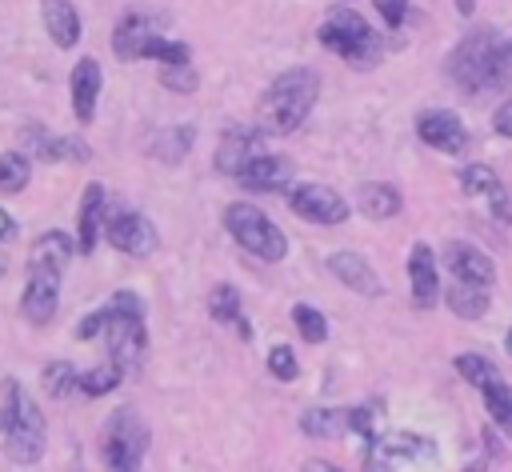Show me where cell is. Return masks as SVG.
Segmentation results:
<instances>
[{
    "mask_svg": "<svg viewBox=\"0 0 512 472\" xmlns=\"http://www.w3.org/2000/svg\"><path fill=\"white\" fill-rule=\"evenodd\" d=\"M320 100V72L316 68H284L280 76H272V84L264 88L260 104H256V120H260V132H272V136H288L296 132L308 112L316 108Z\"/></svg>",
    "mask_w": 512,
    "mask_h": 472,
    "instance_id": "6da1fadb",
    "label": "cell"
},
{
    "mask_svg": "<svg viewBox=\"0 0 512 472\" xmlns=\"http://www.w3.org/2000/svg\"><path fill=\"white\" fill-rule=\"evenodd\" d=\"M0 432H4V452L12 464L28 468L44 456V444H48L44 416L16 376L0 380Z\"/></svg>",
    "mask_w": 512,
    "mask_h": 472,
    "instance_id": "7a4b0ae2",
    "label": "cell"
},
{
    "mask_svg": "<svg viewBox=\"0 0 512 472\" xmlns=\"http://www.w3.org/2000/svg\"><path fill=\"white\" fill-rule=\"evenodd\" d=\"M108 308V320H104V344H108V360L120 368V372H136V364L144 360V348H148V332H144V300L136 292H116Z\"/></svg>",
    "mask_w": 512,
    "mask_h": 472,
    "instance_id": "3957f363",
    "label": "cell"
},
{
    "mask_svg": "<svg viewBox=\"0 0 512 472\" xmlns=\"http://www.w3.org/2000/svg\"><path fill=\"white\" fill-rule=\"evenodd\" d=\"M224 228H228V236L244 252H252L264 264H280L288 256V236L256 204H248V200H236V204L224 208Z\"/></svg>",
    "mask_w": 512,
    "mask_h": 472,
    "instance_id": "277c9868",
    "label": "cell"
},
{
    "mask_svg": "<svg viewBox=\"0 0 512 472\" xmlns=\"http://www.w3.org/2000/svg\"><path fill=\"white\" fill-rule=\"evenodd\" d=\"M148 424L136 416V408H116L104 420L100 432V456L108 472H140L144 452H148Z\"/></svg>",
    "mask_w": 512,
    "mask_h": 472,
    "instance_id": "5b68a950",
    "label": "cell"
},
{
    "mask_svg": "<svg viewBox=\"0 0 512 472\" xmlns=\"http://www.w3.org/2000/svg\"><path fill=\"white\" fill-rule=\"evenodd\" d=\"M496 28H488V24H480V28H472L452 52H448V60H444V72H448V80L460 88V92H484V72H488V60H492V52H496Z\"/></svg>",
    "mask_w": 512,
    "mask_h": 472,
    "instance_id": "8992f818",
    "label": "cell"
},
{
    "mask_svg": "<svg viewBox=\"0 0 512 472\" xmlns=\"http://www.w3.org/2000/svg\"><path fill=\"white\" fill-rule=\"evenodd\" d=\"M104 240H108L116 252L136 256V260L152 256L156 244H160L156 224H152L144 212L124 208V204H108V208H104Z\"/></svg>",
    "mask_w": 512,
    "mask_h": 472,
    "instance_id": "52a82bcc",
    "label": "cell"
},
{
    "mask_svg": "<svg viewBox=\"0 0 512 472\" xmlns=\"http://www.w3.org/2000/svg\"><path fill=\"white\" fill-rule=\"evenodd\" d=\"M288 208H292V216H300V220H308V224H320V228L344 224L348 212H352V204H348L336 188L312 184V180L288 188Z\"/></svg>",
    "mask_w": 512,
    "mask_h": 472,
    "instance_id": "ba28073f",
    "label": "cell"
},
{
    "mask_svg": "<svg viewBox=\"0 0 512 472\" xmlns=\"http://www.w3.org/2000/svg\"><path fill=\"white\" fill-rule=\"evenodd\" d=\"M368 36H376V28L360 16V12H352V8H332L328 16H324V24L316 28V40L328 48V52H336V56H352Z\"/></svg>",
    "mask_w": 512,
    "mask_h": 472,
    "instance_id": "9c48e42d",
    "label": "cell"
},
{
    "mask_svg": "<svg viewBox=\"0 0 512 472\" xmlns=\"http://www.w3.org/2000/svg\"><path fill=\"white\" fill-rule=\"evenodd\" d=\"M416 136L444 156H460L468 148V128L452 108H424L416 116Z\"/></svg>",
    "mask_w": 512,
    "mask_h": 472,
    "instance_id": "30bf717a",
    "label": "cell"
},
{
    "mask_svg": "<svg viewBox=\"0 0 512 472\" xmlns=\"http://www.w3.org/2000/svg\"><path fill=\"white\" fill-rule=\"evenodd\" d=\"M160 28H164V16L144 12V8H128V12H120V20L112 28V52L120 60H140L144 40L160 36Z\"/></svg>",
    "mask_w": 512,
    "mask_h": 472,
    "instance_id": "8fae6325",
    "label": "cell"
},
{
    "mask_svg": "<svg viewBox=\"0 0 512 472\" xmlns=\"http://www.w3.org/2000/svg\"><path fill=\"white\" fill-rule=\"evenodd\" d=\"M444 268L452 272V280L460 284H476V288H492L496 284V264L492 256H484L476 244L468 240H452L444 244Z\"/></svg>",
    "mask_w": 512,
    "mask_h": 472,
    "instance_id": "7c38bea8",
    "label": "cell"
},
{
    "mask_svg": "<svg viewBox=\"0 0 512 472\" xmlns=\"http://www.w3.org/2000/svg\"><path fill=\"white\" fill-rule=\"evenodd\" d=\"M24 144H28V156H36L44 164H84V160H92V148L84 140H76V136H52V132L36 128V124L24 128Z\"/></svg>",
    "mask_w": 512,
    "mask_h": 472,
    "instance_id": "4fadbf2b",
    "label": "cell"
},
{
    "mask_svg": "<svg viewBox=\"0 0 512 472\" xmlns=\"http://www.w3.org/2000/svg\"><path fill=\"white\" fill-rule=\"evenodd\" d=\"M236 180L248 188V192H284L292 184V160L280 156V152H256L240 172Z\"/></svg>",
    "mask_w": 512,
    "mask_h": 472,
    "instance_id": "5bb4252c",
    "label": "cell"
},
{
    "mask_svg": "<svg viewBox=\"0 0 512 472\" xmlns=\"http://www.w3.org/2000/svg\"><path fill=\"white\" fill-rule=\"evenodd\" d=\"M72 256H76V240H72L68 232H60V228H48V232L36 236L32 248H28V272H36V276H56V280H60Z\"/></svg>",
    "mask_w": 512,
    "mask_h": 472,
    "instance_id": "9a60e30c",
    "label": "cell"
},
{
    "mask_svg": "<svg viewBox=\"0 0 512 472\" xmlns=\"http://www.w3.org/2000/svg\"><path fill=\"white\" fill-rule=\"evenodd\" d=\"M328 268L356 296H364V300H380L384 296V280L376 276V268L368 264V256H360V252H332L328 256Z\"/></svg>",
    "mask_w": 512,
    "mask_h": 472,
    "instance_id": "2e32d148",
    "label": "cell"
},
{
    "mask_svg": "<svg viewBox=\"0 0 512 472\" xmlns=\"http://www.w3.org/2000/svg\"><path fill=\"white\" fill-rule=\"evenodd\" d=\"M100 84H104V76H100V60H96V56H80V60L72 64V76H68L72 116H76L80 124H92V116H96V100H100Z\"/></svg>",
    "mask_w": 512,
    "mask_h": 472,
    "instance_id": "e0dca14e",
    "label": "cell"
},
{
    "mask_svg": "<svg viewBox=\"0 0 512 472\" xmlns=\"http://www.w3.org/2000/svg\"><path fill=\"white\" fill-rule=\"evenodd\" d=\"M56 308H60V280H56V276H36V272H28L24 292H20V312H24V320H28L32 328H48L52 316H56Z\"/></svg>",
    "mask_w": 512,
    "mask_h": 472,
    "instance_id": "ac0fdd59",
    "label": "cell"
},
{
    "mask_svg": "<svg viewBox=\"0 0 512 472\" xmlns=\"http://www.w3.org/2000/svg\"><path fill=\"white\" fill-rule=\"evenodd\" d=\"M104 208H108V196H104V184H88L84 192H80V208H76V252L80 256H88L92 248H96V240H100V232H104Z\"/></svg>",
    "mask_w": 512,
    "mask_h": 472,
    "instance_id": "d6986e66",
    "label": "cell"
},
{
    "mask_svg": "<svg viewBox=\"0 0 512 472\" xmlns=\"http://www.w3.org/2000/svg\"><path fill=\"white\" fill-rule=\"evenodd\" d=\"M408 284H412V304L416 308H432L440 296V268L432 256V244H412L408 252Z\"/></svg>",
    "mask_w": 512,
    "mask_h": 472,
    "instance_id": "ffe728a7",
    "label": "cell"
},
{
    "mask_svg": "<svg viewBox=\"0 0 512 472\" xmlns=\"http://www.w3.org/2000/svg\"><path fill=\"white\" fill-rule=\"evenodd\" d=\"M40 16H44V28L52 36L56 48H76L80 44V12L72 0H40Z\"/></svg>",
    "mask_w": 512,
    "mask_h": 472,
    "instance_id": "44dd1931",
    "label": "cell"
},
{
    "mask_svg": "<svg viewBox=\"0 0 512 472\" xmlns=\"http://www.w3.org/2000/svg\"><path fill=\"white\" fill-rule=\"evenodd\" d=\"M256 132H248V128H224V136H220V144H216V172H224V176H236L252 156H256Z\"/></svg>",
    "mask_w": 512,
    "mask_h": 472,
    "instance_id": "7402d4cb",
    "label": "cell"
},
{
    "mask_svg": "<svg viewBox=\"0 0 512 472\" xmlns=\"http://www.w3.org/2000/svg\"><path fill=\"white\" fill-rule=\"evenodd\" d=\"M356 208H360L368 220H392V216L404 208V196H400L396 184L372 180V184H360V188H356Z\"/></svg>",
    "mask_w": 512,
    "mask_h": 472,
    "instance_id": "603a6c76",
    "label": "cell"
},
{
    "mask_svg": "<svg viewBox=\"0 0 512 472\" xmlns=\"http://www.w3.org/2000/svg\"><path fill=\"white\" fill-rule=\"evenodd\" d=\"M376 452L384 460H436V444L420 432H388V436H376Z\"/></svg>",
    "mask_w": 512,
    "mask_h": 472,
    "instance_id": "cb8c5ba5",
    "label": "cell"
},
{
    "mask_svg": "<svg viewBox=\"0 0 512 472\" xmlns=\"http://www.w3.org/2000/svg\"><path fill=\"white\" fill-rule=\"evenodd\" d=\"M444 304H448V312H452V316H460V320H480V316L488 312V288H476V284H460V280H452V284H448V292H444Z\"/></svg>",
    "mask_w": 512,
    "mask_h": 472,
    "instance_id": "d4e9b609",
    "label": "cell"
},
{
    "mask_svg": "<svg viewBox=\"0 0 512 472\" xmlns=\"http://www.w3.org/2000/svg\"><path fill=\"white\" fill-rule=\"evenodd\" d=\"M32 180V156L24 148H8L0 152V196H16L24 192Z\"/></svg>",
    "mask_w": 512,
    "mask_h": 472,
    "instance_id": "484cf974",
    "label": "cell"
},
{
    "mask_svg": "<svg viewBox=\"0 0 512 472\" xmlns=\"http://www.w3.org/2000/svg\"><path fill=\"white\" fill-rule=\"evenodd\" d=\"M456 372L476 388V392H484V388H492V384H500L504 376H500V368L488 360V356H480V352H460L456 360Z\"/></svg>",
    "mask_w": 512,
    "mask_h": 472,
    "instance_id": "4316f807",
    "label": "cell"
},
{
    "mask_svg": "<svg viewBox=\"0 0 512 472\" xmlns=\"http://www.w3.org/2000/svg\"><path fill=\"white\" fill-rule=\"evenodd\" d=\"M192 140H196V128H192V124L168 128V132H160V140L152 144V156L164 160V164H176V160H184V156L192 152Z\"/></svg>",
    "mask_w": 512,
    "mask_h": 472,
    "instance_id": "83f0119b",
    "label": "cell"
},
{
    "mask_svg": "<svg viewBox=\"0 0 512 472\" xmlns=\"http://www.w3.org/2000/svg\"><path fill=\"white\" fill-rule=\"evenodd\" d=\"M120 380H124V372L108 360V364H96V368H88V372H76V388L88 396V400H96V396H108L112 388H120Z\"/></svg>",
    "mask_w": 512,
    "mask_h": 472,
    "instance_id": "f1b7e54d",
    "label": "cell"
},
{
    "mask_svg": "<svg viewBox=\"0 0 512 472\" xmlns=\"http://www.w3.org/2000/svg\"><path fill=\"white\" fill-rule=\"evenodd\" d=\"M208 316H212L216 324H236V320L244 316L240 292H236L232 284H216V288L208 292Z\"/></svg>",
    "mask_w": 512,
    "mask_h": 472,
    "instance_id": "f546056e",
    "label": "cell"
},
{
    "mask_svg": "<svg viewBox=\"0 0 512 472\" xmlns=\"http://www.w3.org/2000/svg\"><path fill=\"white\" fill-rule=\"evenodd\" d=\"M480 396H484V408H488V416L496 420V428H500V432L512 440V388L500 380V384L484 388Z\"/></svg>",
    "mask_w": 512,
    "mask_h": 472,
    "instance_id": "4dcf8cb0",
    "label": "cell"
},
{
    "mask_svg": "<svg viewBox=\"0 0 512 472\" xmlns=\"http://www.w3.org/2000/svg\"><path fill=\"white\" fill-rule=\"evenodd\" d=\"M140 60H160V64H188L192 60V48L184 40H164V36H152L144 40L140 48Z\"/></svg>",
    "mask_w": 512,
    "mask_h": 472,
    "instance_id": "1f68e13d",
    "label": "cell"
},
{
    "mask_svg": "<svg viewBox=\"0 0 512 472\" xmlns=\"http://www.w3.org/2000/svg\"><path fill=\"white\" fill-rule=\"evenodd\" d=\"M40 388H44V396L64 400V396L76 388V368H72L68 360H52V364L40 372Z\"/></svg>",
    "mask_w": 512,
    "mask_h": 472,
    "instance_id": "d6a6232c",
    "label": "cell"
},
{
    "mask_svg": "<svg viewBox=\"0 0 512 472\" xmlns=\"http://www.w3.org/2000/svg\"><path fill=\"white\" fill-rule=\"evenodd\" d=\"M292 324L308 344H324L328 340V320L312 308V304H292Z\"/></svg>",
    "mask_w": 512,
    "mask_h": 472,
    "instance_id": "836d02e7",
    "label": "cell"
},
{
    "mask_svg": "<svg viewBox=\"0 0 512 472\" xmlns=\"http://www.w3.org/2000/svg\"><path fill=\"white\" fill-rule=\"evenodd\" d=\"M300 428L308 436H336L344 428V412H336V408H308L300 416Z\"/></svg>",
    "mask_w": 512,
    "mask_h": 472,
    "instance_id": "e575fe53",
    "label": "cell"
},
{
    "mask_svg": "<svg viewBox=\"0 0 512 472\" xmlns=\"http://www.w3.org/2000/svg\"><path fill=\"white\" fill-rule=\"evenodd\" d=\"M512 84V40L496 44L492 60H488V72H484V92L488 88H508Z\"/></svg>",
    "mask_w": 512,
    "mask_h": 472,
    "instance_id": "d590c367",
    "label": "cell"
},
{
    "mask_svg": "<svg viewBox=\"0 0 512 472\" xmlns=\"http://www.w3.org/2000/svg\"><path fill=\"white\" fill-rule=\"evenodd\" d=\"M160 84H164L168 92L188 96V92H196V88H200V76H196L192 60H188V64H160Z\"/></svg>",
    "mask_w": 512,
    "mask_h": 472,
    "instance_id": "8d00e7d4",
    "label": "cell"
},
{
    "mask_svg": "<svg viewBox=\"0 0 512 472\" xmlns=\"http://www.w3.org/2000/svg\"><path fill=\"white\" fill-rule=\"evenodd\" d=\"M496 184H500V176H496L488 164H468V168H460V188H464V196H488Z\"/></svg>",
    "mask_w": 512,
    "mask_h": 472,
    "instance_id": "74e56055",
    "label": "cell"
},
{
    "mask_svg": "<svg viewBox=\"0 0 512 472\" xmlns=\"http://www.w3.org/2000/svg\"><path fill=\"white\" fill-rule=\"evenodd\" d=\"M268 372H272L276 380H284V384H292V380L300 376V364H296V352H292L288 344H276V348H268Z\"/></svg>",
    "mask_w": 512,
    "mask_h": 472,
    "instance_id": "f35d334b",
    "label": "cell"
},
{
    "mask_svg": "<svg viewBox=\"0 0 512 472\" xmlns=\"http://www.w3.org/2000/svg\"><path fill=\"white\" fill-rule=\"evenodd\" d=\"M344 424L360 436V440H368V444H376V412L368 408V404H360V408H348L344 412Z\"/></svg>",
    "mask_w": 512,
    "mask_h": 472,
    "instance_id": "ab89813d",
    "label": "cell"
},
{
    "mask_svg": "<svg viewBox=\"0 0 512 472\" xmlns=\"http://www.w3.org/2000/svg\"><path fill=\"white\" fill-rule=\"evenodd\" d=\"M372 8L380 12V20L388 28H400L408 20V0H372Z\"/></svg>",
    "mask_w": 512,
    "mask_h": 472,
    "instance_id": "60d3db41",
    "label": "cell"
},
{
    "mask_svg": "<svg viewBox=\"0 0 512 472\" xmlns=\"http://www.w3.org/2000/svg\"><path fill=\"white\" fill-rule=\"evenodd\" d=\"M104 320H108V308H96V312H88V316L76 324V340H96V336L104 332Z\"/></svg>",
    "mask_w": 512,
    "mask_h": 472,
    "instance_id": "b9f144b4",
    "label": "cell"
},
{
    "mask_svg": "<svg viewBox=\"0 0 512 472\" xmlns=\"http://www.w3.org/2000/svg\"><path fill=\"white\" fill-rule=\"evenodd\" d=\"M488 200H492V216L504 220V224H512V192H508L504 184H496V188L488 192Z\"/></svg>",
    "mask_w": 512,
    "mask_h": 472,
    "instance_id": "7bdbcfd3",
    "label": "cell"
},
{
    "mask_svg": "<svg viewBox=\"0 0 512 472\" xmlns=\"http://www.w3.org/2000/svg\"><path fill=\"white\" fill-rule=\"evenodd\" d=\"M492 128H496V136H504V140H512V96L492 112Z\"/></svg>",
    "mask_w": 512,
    "mask_h": 472,
    "instance_id": "ee69618b",
    "label": "cell"
},
{
    "mask_svg": "<svg viewBox=\"0 0 512 472\" xmlns=\"http://www.w3.org/2000/svg\"><path fill=\"white\" fill-rule=\"evenodd\" d=\"M480 440H484V460H504V444L496 440V428H480Z\"/></svg>",
    "mask_w": 512,
    "mask_h": 472,
    "instance_id": "f6af8a7d",
    "label": "cell"
},
{
    "mask_svg": "<svg viewBox=\"0 0 512 472\" xmlns=\"http://www.w3.org/2000/svg\"><path fill=\"white\" fill-rule=\"evenodd\" d=\"M300 472H344V468H336V464H328V460H304Z\"/></svg>",
    "mask_w": 512,
    "mask_h": 472,
    "instance_id": "bcb514c9",
    "label": "cell"
},
{
    "mask_svg": "<svg viewBox=\"0 0 512 472\" xmlns=\"http://www.w3.org/2000/svg\"><path fill=\"white\" fill-rule=\"evenodd\" d=\"M8 236H16V220H12V216L0 208V240H8Z\"/></svg>",
    "mask_w": 512,
    "mask_h": 472,
    "instance_id": "7dc6e473",
    "label": "cell"
},
{
    "mask_svg": "<svg viewBox=\"0 0 512 472\" xmlns=\"http://www.w3.org/2000/svg\"><path fill=\"white\" fill-rule=\"evenodd\" d=\"M364 472H392V468H388L384 456H368V460H364Z\"/></svg>",
    "mask_w": 512,
    "mask_h": 472,
    "instance_id": "c3c4849f",
    "label": "cell"
},
{
    "mask_svg": "<svg viewBox=\"0 0 512 472\" xmlns=\"http://www.w3.org/2000/svg\"><path fill=\"white\" fill-rule=\"evenodd\" d=\"M456 8H460V16H472V8H476V0H456Z\"/></svg>",
    "mask_w": 512,
    "mask_h": 472,
    "instance_id": "681fc988",
    "label": "cell"
},
{
    "mask_svg": "<svg viewBox=\"0 0 512 472\" xmlns=\"http://www.w3.org/2000/svg\"><path fill=\"white\" fill-rule=\"evenodd\" d=\"M484 468H488V460H476V464H468L464 472H484Z\"/></svg>",
    "mask_w": 512,
    "mask_h": 472,
    "instance_id": "f907efd6",
    "label": "cell"
},
{
    "mask_svg": "<svg viewBox=\"0 0 512 472\" xmlns=\"http://www.w3.org/2000/svg\"><path fill=\"white\" fill-rule=\"evenodd\" d=\"M504 352L512 356V328H508V336H504Z\"/></svg>",
    "mask_w": 512,
    "mask_h": 472,
    "instance_id": "816d5d0a",
    "label": "cell"
}]
</instances>
